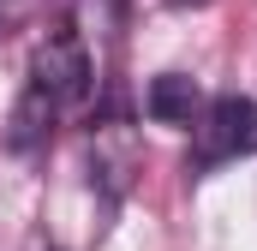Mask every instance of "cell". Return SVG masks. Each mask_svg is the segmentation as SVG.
<instances>
[{
	"label": "cell",
	"instance_id": "6da1fadb",
	"mask_svg": "<svg viewBox=\"0 0 257 251\" xmlns=\"http://www.w3.org/2000/svg\"><path fill=\"white\" fill-rule=\"evenodd\" d=\"M239 156H257V102L251 96H215L192 126V168H227Z\"/></svg>",
	"mask_w": 257,
	"mask_h": 251
},
{
	"label": "cell",
	"instance_id": "7a4b0ae2",
	"mask_svg": "<svg viewBox=\"0 0 257 251\" xmlns=\"http://www.w3.org/2000/svg\"><path fill=\"white\" fill-rule=\"evenodd\" d=\"M90 84H96V54L84 48L78 30H54L48 42H36V54H30V90L36 96H48L66 114L90 96Z\"/></svg>",
	"mask_w": 257,
	"mask_h": 251
},
{
	"label": "cell",
	"instance_id": "3957f363",
	"mask_svg": "<svg viewBox=\"0 0 257 251\" xmlns=\"http://www.w3.org/2000/svg\"><path fill=\"white\" fill-rule=\"evenodd\" d=\"M90 168H96V180H102L108 197H126L132 174L144 168V144H138V132H132L126 120L96 126V132H90Z\"/></svg>",
	"mask_w": 257,
	"mask_h": 251
},
{
	"label": "cell",
	"instance_id": "277c9868",
	"mask_svg": "<svg viewBox=\"0 0 257 251\" xmlns=\"http://www.w3.org/2000/svg\"><path fill=\"white\" fill-rule=\"evenodd\" d=\"M144 108H150L156 126H197V114H203V90H197V78H186V72H162V78L150 84Z\"/></svg>",
	"mask_w": 257,
	"mask_h": 251
},
{
	"label": "cell",
	"instance_id": "5b68a950",
	"mask_svg": "<svg viewBox=\"0 0 257 251\" xmlns=\"http://www.w3.org/2000/svg\"><path fill=\"white\" fill-rule=\"evenodd\" d=\"M60 120V108L48 102V96H36L30 84H24V96H18V108H12V132H6V150H18V156H30V150H42L48 144V132Z\"/></svg>",
	"mask_w": 257,
	"mask_h": 251
},
{
	"label": "cell",
	"instance_id": "8992f818",
	"mask_svg": "<svg viewBox=\"0 0 257 251\" xmlns=\"http://www.w3.org/2000/svg\"><path fill=\"white\" fill-rule=\"evenodd\" d=\"M168 6H180V12H186V6H209V0H168Z\"/></svg>",
	"mask_w": 257,
	"mask_h": 251
},
{
	"label": "cell",
	"instance_id": "52a82bcc",
	"mask_svg": "<svg viewBox=\"0 0 257 251\" xmlns=\"http://www.w3.org/2000/svg\"><path fill=\"white\" fill-rule=\"evenodd\" d=\"M24 251H60V245H42V239H36V245H24Z\"/></svg>",
	"mask_w": 257,
	"mask_h": 251
}]
</instances>
